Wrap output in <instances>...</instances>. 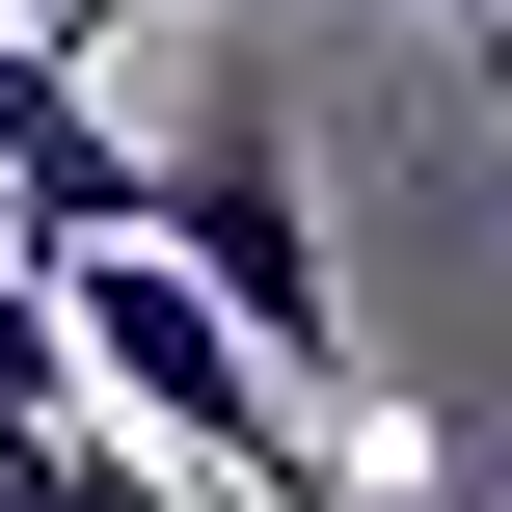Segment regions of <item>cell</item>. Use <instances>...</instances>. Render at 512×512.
Instances as JSON below:
<instances>
[{
    "label": "cell",
    "instance_id": "5",
    "mask_svg": "<svg viewBox=\"0 0 512 512\" xmlns=\"http://www.w3.org/2000/svg\"><path fill=\"white\" fill-rule=\"evenodd\" d=\"M243 512H351V486H243Z\"/></svg>",
    "mask_w": 512,
    "mask_h": 512
},
{
    "label": "cell",
    "instance_id": "1",
    "mask_svg": "<svg viewBox=\"0 0 512 512\" xmlns=\"http://www.w3.org/2000/svg\"><path fill=\"white\" fill-rule=\"evenodd\" d=\"M54 324H81V405H108V432H162L189 486H351V459H324V405H297V378H270L162 243H81V270H54Z\"/></svg>",
    "mask_w": 512,
    "mask_h": 512
},
{
    "label": "cell",
    "instance_id": "6",
    "mask_svg": "<svg viewBox=\"0 0 512 512\" xmlns=\"http://www.w3.org/2000/svg\"><path fill=\"white\" fill-rule=\"evenodd\" d=\"M432 27H512V0H432Z\"/></svg>",
    "mask_w": 512,
    "mask_h": 512
},
{
    "label": "cell",
    "instance_id": "3",
    "mask_svg": "<svg viewBox=\"0 0 512 512\" xmlns=\"http://www.w3.org/2000/svg\"><path fill=\"white\" fill-rule=\"evenodd\" d=\"M81 405V324H54V270H0V432H54Z\"/></svg>",
    "mask_w": 512,
    "mask_h": 512
},
{
    "label": "cell",
    "instance_id": "4",
    "mask_svg": "<svg viewBox=\"0 0 512 512\" xmlns=\"http://www.w3.org/2000/svg\"><path fill=\"white\" fill-rule=\"evenodd\" d=\"M0 27H27V54H135L162 0H0Z\"/></svg>",
    "mask_w": 512,
    "mask_h": 512
},
{
    "label": "cell",
    "instance_id": "2",
    "mask_svg": "<svg viewBox=\"0 0 512 512\" xmlns=\"http://www.w3.org/2000/svg\"><path fill=\"white\" fill-rule=\"evenodd\" d=\"M162 270H189V297H216V324H243V351H270V378L324 405V432H351V270H324L297 108H216V135L162 162Z\"/></svg>",
    "mask_w": 512,
    "mask_h": 512
}]
</instances>
